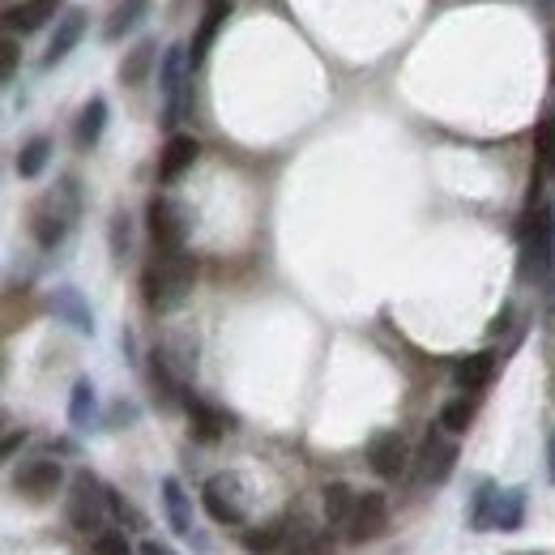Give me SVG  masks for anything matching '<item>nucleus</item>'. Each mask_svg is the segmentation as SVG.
I'll list each match as a JSON object with an SVG mask.
<instances>
[{
  "label": "nucleus",
  "mask_w": 555,
  "mask_h": 555,
  "mask_svg": "<svg viewBox=\"0 0 555 555\" xmlns=\"http://www.w3.org/2000/svg\"><path fill=\"white\" fill-rule=\"evenodd\" d=\"M470 423H474V402H466V398H449V402L440 406V432L462 436Z\"/></svg>",
  "instance_id": "obj_28"
},
{
  "label": "nucleus",
  "mask_w": 555,
  "mask_h": 555,
  "mask_svg": "<svg viewBox=\"0 0 555 555\" xmlns=\"http://www.w3.org/2000/svg\"><path fill=\"white\" fill-rule=\"evenodd\" d=\"M146 9H150V0H120V5L107 13V22H103V39L120 43L141 18H146Z\"/></svg>",
  "instance_id": "obj_21"
},
{
  "label": "nucleus",
  "mask_w": 555,
  "mask_h": 555,
  "mask_svg": "<svg viewBox=\"0 0 555 555\" xmlns=\"http://www.w3.org/2000/svg\"><path fill=\"white\" fill-rule=\"evenodd\" d=\"M197 261L188 252H154V261L141 274V295H146L150 312H171L184 304V295L193 291Z\"/></svg>",
  "instance_id": "obj_1"
},
{
  "label": "nucleus",
  "mask_w": 555,
  "mask_h": 555,
  "mask_svg": "<svg viewBox=\"0 0 555 555\" xmlns=\"http://www.w3.org/2000/svg\"><path fill=\"white\" fill-rule=\"evenodd\" d=\"M227 13H231V0H210V5H205V18H201V26H197L193 43H188V73H193L205 56H210V47H214V39H218L222 22H227Z\"/></svg>",
  "instance_id": "obj_14"
},
{
  "label": "nucleus",
  "mask_w": 555,
  "mask_h": 555,
  "mask_svg": "<svg viewBox=\"0 0 555 555\" xmlns=\"http://www.w3.org/2000/svg\"><path fill=\"white\" fill-rule=\"evenodd\" d=\"M385 526H389V500L380 496V491H363V496L355 500L346 538H351V543H372V538L385 534Z\"/></svg>",
  "instance_id": "obj_9"
},
{
  "label": "nucleus",
  "mask_w": 555,
  "mask_h": 555,
  "mask_svg": "<svg viewBox=\"0 0 555 555\" xmlns=\"http://www.w3.org/2000/svg\"><path fill=\"white\" fill-rule=\"evenodd\" d=\"M154 56H158V43L154 39H141L129 56H124V65H120V82L124 86H141L150 77L154 69Z\"/></svg>",
  "instance_id": "obj_23"
},
{
  "label": "nucleus",
  "mask_w": 555,
  "mask_h": 555,
  "mask_svg": "<svg viewBox=\"0 0 555 555\" xmlns=\"http://www.w3.org/2000/svg\"><path fill=\"white\" fill-rule=\"evenodd\" d=\"M496 500H500L496 483H479V491H474V504H470V526L474 530H491V521H496Z\"/></svg>",
  "instance_id": "obj_27"
},
{
  "label": "nucleus",
  "mask_w": 555,
  "mask_h": 555,
  "mask_svg": "<svg viewBox=\"0 0 555 555\" xmlns=\"http://www.w3.org/2000/svg\"><path fill=\"white\" fill-rule=\"evenodd\" d=\"M197 158H201V141L193 133H171L167 146H163V158H158V180H163V184L180 180Z\"/></svg>",
  "instance_id": "obj_12"
},
{
  "label": "nucleus",
  "mask_w": 555,
  "mask_h": 555,
  "mask_svg": "<svg viewBox=\"0 0 555 555\" xmlns=\"http://www.w3.org/2000/svg\"><path fill=\"white\" fill-rule=\"evenodd\" d=\"M107 244H111V257H116V261H124L133 252V222H129V214H124V210L111 214V222H107Z\"/></svg>",
  "instance_id": "obj_29"
},
{
  "label": "nucleus",
  "mask_w": 555,
  "mask_h": 555,
  "mask_svg": "<svg viewBox=\"0 0 555 555\" xmlns=\"http://www.w3.org/2000/svg\"><path fill=\"white\" fill-rule=\"evenodd\" d=\"M521 555H547V551H521Z\"/></svg>",
  "instance_id": "obj_39"
},
{
  "label": "nucleus",
  "mask_w": 555,
  "mask_h": 555,
  "mask_svg": "<svg viewBox=\"0 0 555 555\" xmlns=\"http://www.w3.org/2000/svg\"><path fill=\"white\" fill-rule=\"evenodd\" d=\"M103 129H107V99H103V94H94V99L82 107L77 124H73V141H77V150H94V146H99Z\"/></svg>",
  "instance_id": "obj_18"
},
{
  "label": "nucleus",
  "mask_w": 555,
  "mask_h": 555,
  "mask_svg": "<svg viewBox=\"0 0 555 555\" xmlns=\"http://www.w3.org/2000/svg\"><path fill=\"white\" fill-rule=\"evenodd\" d=\"M94 555H133L129 534H120V530H103V534H94Z\"/></svg>",
  "instance_id": "obj_32"
},
{
  "label": "nucleus",
  "mask_w": 555,
  "mask_h": 555,
  "mask_svg": "<svg viewBox=\"0 0 555 555\" xmlns=\"http://www.w3.org/2000/svg\"><path fill=\"white\" fill-rule=\"evenodd\" d=\"M282 538H287V521H274V526L248 530V534H244V547H248L252 555H278V551H282Z\"/></svg>",
  "instance_id": "obj_26"
},
{
  "label": "nucleus",
  "mask_w": 555,
  "mask_h": 555,
  "mask_svg": "<svg viewBox=\"0 0 555 555\" xmlns=\"http://www.w3.org/2000/svg\"><path fill=\"white\" fill-rule=\"evenodd\" d=\"M90 419H94V385L90 380H77L73 393H69V423L90 427Z\"/></svg>",
  "instance_id": "obj_30"
},
{
  "label": "nucleus",
  "mask_w": 555,
  "mask_h": 555,
  "mask_svg": "<svg viewBox=\"0 0 555 555\" xmlns=\"http://www.w3.org/2000/svg\"><path fill=\"white\" fill-rule=\"evenodd\" d=\"M65 193H52V197H39L35 205H30V235H35L39 248H60V240L69 235V222H73V210L77 205H65L60 201Z\"/></svg>",
  "instance_id": "obj_5"
},
{
  "label": "nucleus",
  "mask_w": 555,
  "mask_h": 555,
  "mask_svg": "<svg viewBox=\"0 0 555 555\" xmlns=\"http://www.w3.org/2000/svg\"><path fill=\"white\" fill-rule=\"evenodd\" d=\"M107 487L94 479L90 470H82L69 487V500H65V517L73 530L82 534H103V517H107Z\"/></svg>",
  "instance_id": "obj_3"
},
{
  "label": "nucleus",
  "mask_w": 555,
  "mask_h": 555,
  "mask_svg": "<svg viewBox=\"0 0 555 555\" xmlns=\"http://www.w3.org/2000/svg\"><path fill=\"white\" fill-rule=\"evenodd\" d=\"M551 402H555V372H551Z\"/></svg>",
  "instance_id": "obj_38"
},
{
  "label": "nucleus",
  "mask_w": 555,
  "mask_h": 555,
  "mask_svg": "<svg viewBox=\"0 0 555 555\" xmlns=\"http://www.w3.org/2000/svg\"><path fill=\"white\" fill-rule=\"evenodd\" d=\"M52 18H56V0H22V5L9 9V26L22 30V35H35Z\"/></svg>",
  "instance_id": "obj_22"
},
{
  "label": "nucleus",
  "mask_w": 555,
  "mask_h": 555,
  "mask_svg": "<svg viewBox=\"0 0 555 555\" xmlns=\"http://www.w3.org/2000/svg\"><path fill=\"white\" fill-rule=\"evenodd\" d=\"M368 466H372L376 479L398 483L406 474V466H410V449H406L402 432H376L368 440Z\"/></svg>",
  "instance_id": "obj_7"
},
{
  "label": "nucleus",
  "mask_w": 555,
  "mask_h": 555,
  "mask_svg": "<svg viewBox=\"0 0 555 555\" xmlns=\"http://www.w3.org/2000/svg\"><path fill=\"white\" fill-rule=\"evenodd\" d=\"M201 509L210 513L218 526H240L244 513H248V496H244V483L240 474H210L201 487Z\"/></svg>",
  "instance_id": "obj_4"
},
{
  "label": "nucleus",
  "mask_w": 555,
  "mask_h": 555,
  "mask_svg": "<svg viewBox=\"0 0 555 555\" xmlns=\"http://www.w3.org/2000/svg\"><path fill=\"white\" fill-rule=\"evenodd\" d=\"M419 483H444L457 466V444L449 440V432H432L419 449Z\"/></svg>",
  "instance_id": "obj_10"
},
{
  "label": "nucleus",
  "mask_w": 555,
  "mask_h": 555,
  "mask_svg": "<svg viewBox=\"0 0 555 555\" xmlns=\"http://www.w3.org/2000/svg\"><path fill=\"white\" fill-rule=\"evenodd\" d=\"M137 555H176V551H171L167 543H158V538H146V543L137 547Z\"/></svg>",
  "instance_id": "obj_34"
},
{
  "label": "nucleus",
  "mask_w": 555,
  "mask_h": 555,
  "mask_svg": "<svg viewBox=\"0 0 555 555\" xmlns=\"http://www.w3.org/2000/svg\"><path fill=\"white\" fill-rule=\"evenodd\" d=\"M555 269V210L538 205L521 218V278H547Z\"/></svg>",
  "instance_id": "obj_2"
},
{
  "label": "nucleus",
  "mask_w": 555,
  "mask_h": 555,
  "mask_svg": "<svg viewBox=\"0 0 555 555\" xmlns=\"http://www.w3.org/2000/svg\"><path fill=\"white\" fill-rule=\"evenodd\" d=\"M534 150H538V171H555V120L551 116L534 129Z\"/></svg>",
  "instance_id": "obj_31"
},
{
  "label": "nucleus",
  "mask_w": 555,
  "mask_h": 555,
  "mask_svg": "<svg viewBox=\"0 0 555 555\" xmlns=\"http://www.w3.org/2000/svg\"><path fill=\"white\" fill-rule=\"evenodd\" d=\"M47 158H52V137H30L26 146L18 150V176L22 180H35V176H43V167H47Z\"/></svg>",
  "instance_id": "obj_25"
},
{
  "label": "nucleus",
  "mask_w": 555,
  "mask_h": 555,
  "mask_svg": "<svg viewBox=\"0 0 555 555\" xmlns=\"http://www.w3.org/2000/svg\"><path fill=\"white\" fill-rule=\"evenodd\" d=\"M551 77H555V39H551Z\"/></svg>",
  "instance_id": "obj_37"
},
{
  "label": "nucleus",
  "mask_w": 555,
  "mask_h": 555,
  "mask_svg": "<svg viewBox=\"0 0 555 555\" xmlns=\"http://www.w3.org/2000/svg\"><path fill=\"white\" fill-rule=\"evenodd\" d=\"M82 35H86V13L82 9H65L56 18V30H52V43H47V52H43V65L52 69V65H60L77 43H82Z\"/></svg>",
  "instance_id": "obj_13"
},
{
  "label": "nucleus",
  "mask_w": 555,
  "mask_h": 555,
  "mask_svg": "<svg viewBox=\"0 0 555 555\" xmlns=\"http://www.w3.org/2000/svg\"><path fill=\"white\" fill-rule=\"evenodd\" d=\"M52 312H56V321H69L77 333H94V316H90L86 299L77 287H56L52 291Z\"/></svg>",
  "instance_id": "obj_17"
},
{
  "label": "nucleus",
  "mask_w": 555,
  "mask_h": 555,
  "mask_svg": "<svg viewBox=\"0 0 555 555\" xmlns=\"http://www.w3.org/2000/svg\"><path fill=\"white\" fill-rule=\"evenodd\" d=\"M146 231L154 252H184V218L167 197H150L146 205Z\"/></svg>",
  "instance_id": "obj_6"
},
{
  "label": "nucleus",
  "mask_w": 555,
  "mask_h": 555,
  "mask_svg": "<svg viewBox=\"0 0 555 555\" xmlns=\"http://www.w3.org/2000/svg\"><path fill=\"white\" fill-rule=\"evenodd\" d=\"M0 47H5V60H0V73H5V82H13V73H18V43L5 39Z\"/></svg>",
  "instance_id": "obj_33"
},
{
  "label": "nucleus",
  "mask_w": 555,
  "mask_h": 555,
  "mask_svg": "<svg viewBox=\"0 0 555 555\" xmlns=\"http://www.w3.org/2000/svg\"><path fill=\"white\" fill-rule=\"evenodd\" d=\"M13 487H18V496L26 500H52L60 487H65V466L52 462V457H39V462H26L18 474H13Z\"/></svg>",
  "instance_id": "obj_8"
},
{
  "label": "nucleus",
  "mask_w": 555,
  "mask_h": 555,
  "mask_svg": "<svg viewBox=\"0 0 555 555\" xmlns=\"http://www.w3.org/2000/svg\"><path fill=\"white\" fill-rule=\"evenodd\" d=\"M163 513H167V526L171 534L180 538H193V500H188V491L180 487V479H163Z\"/></svg>",
  "instance_id": "obj_16"
},
{
  "label": "nucleus",
  "mask_w": 555,
  "mask_h": 555,
  "mask_svg": "<svg viewBox=\"0 0 555 555\" xmlns=\"http://www.w3.org/2000/svg\"><path fill=\"white\" fill-rule=\"evenodd\" d=\"M184 69H188V52H180V47H167L163 52V65H158V86H163V99H167V124L180 120V107H184Z\"/></svg>",
  "instance_id": "obj_11"
},
{
  "label": "nucleus",
  "mask_w": 555,
  "mask_h": 555,
  "mask_svg": "<svg viewBox=\"0 0 555 555\" xmlns=\"http://www.w3.org/2000/svg\"><path fill=\"white\" fill-rule=\"evenodd\" d=\"M526 526V491H500L496 500V521H491V530L500 534H513Z\"/></svg>",
  "instance_id": "obj_24"
},
{
  "label": "nucleus",
  "mask_w": 555,
  "mask_h": 555,
  "mask_svg": "<svg viewBox=\"0 0 555 555\" xmlns=\"http://www.w3.org/2000/svg\"><path fill=\"white\" fill-rule=\"evenodd\" d=\"M26 440V432H9L5 436V457H13V453H18V444Z\"/></svg>",
  "instance_id": "obj_36"
},
{
  "label": "nucleus",
  "mask_w": 555,
  "mask_h": 555,
  "mask_svg": "<svg viewBox=\"0 0 555 555\" xmlns=\"http://www.w3.org/2000/svg\"><path fill=\"white\" fill-rule=\"evenodd\" d=\"M491 376H496V355L491 351H479V355H466L453 363V380L457 389H487Z\"/></svg>",
  "instance_id": "obj_19"
},
{
  "label": "nucleus",
  "mask_w": 555,
  "mask_h": 555,
  "mask_svg": "<svg viewBox=\"0 0 555 555\" xmlns=\"http://www.w3.org/2000/svg\"><path fill=\"white\" fill-rule=\"evenodd\" d=\"M184 410H188V423H193V436L201 440V444H218L222 436H227V415H222L218 406H210V402H201L197 393H184Z\"/></svg>",
  "instance_id": "obj_15"
},
{
  "label": "nucleus",
  "mask_w": 555,
  "mask_h": 555,
  "mask_svg": "<svg viewBox=\"0 0 555 555\" xmlns=\"http://www.w3.org/2000/svg\"><path fill=\"white\" fill-rule=\"evenodd\" d=\"M355 500H359V491H351L346 483H329L325 487V526L346 534V526H351V513H355Z\"/></svg>",
  "instance_id": "obj_20"
},
{
  "label": "nucleus",
  "mask_w": 555,
  "mask_h": 555,
  "mask_svg": "<svg viewBox=\"0 0 555 555\" xmlns=\"http://www.w3.org/2000/svg\"><path fill=\"white\" fill-rule=\"evenodd\" d=\"M547 479L555 483V427H551V436H547Z\"/></svg>",
  "instance_id": "obj_35"
}]
</instances>
